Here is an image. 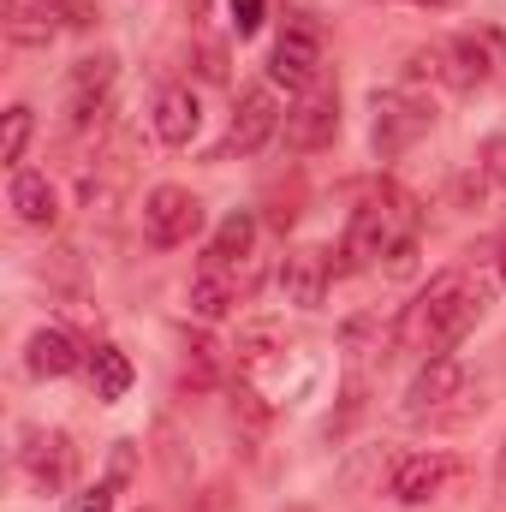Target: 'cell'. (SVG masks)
<instances>
[{"mask_svg": "<svg viewBox=\"0 0 506 512\" xmlns=\"http://www.w3.org/2000/svg\"><path fill=\"white\" fill-rule=\"evenodd\" d=\"M489 298H495V280H483V274H471V268H441V274L405 304V316H399V328H393L399 352L447 358V352L483 322Z\"/></svg>", "mask_w": 506, "mask_h": 512, "instance_id": "6da1fadb", "label": "cell"}, {"mask_svg": "<svg viewBox=\"0 0 506 512\" xmlns=\"http://www.w3.org/2000/svg\"><path fill=\"white\" fill-rule=\"evenodd\" d=\"M417 233H423V209H417V197L405 191V185H376V191H364L358 197V209H352V221H346V268H376L381 256L393 262V268H405L411 256H417Z\"/></svg>", "mask_w": 506, "mask_h": 512, "instance_id": "7a4b0ae2", "label": "cell"}, {"mask_svg": "<svg viewBox=\"0 0 506 512\" xmlns=\"http://www.w3.org/2000/svg\"><path fill=\"white\" fill-rule=\"evenodd\" d=\"M483 382L447 352V358H423V370L405 387V423H429V429H453L465 417H483Z\"/></svg>", "mask_w": 506, "mask_h": 512, "instance_id": "3957f363", "label": "cell"}, {"mask_svg": "<svg viewBox=\"0 0 506 512\" xmlns=\"http://www.w3.org/2000/svg\"><path fill=\"white\" fill-rule=\"evenodd\" d=\"M429 126H435V102H429V96H417V90H405V84L370 96V143H376L381 161L405 155Z\"/></svg>", "mask_w": 506, "mask_h": 512, "instance_id": "277c9868", "label": "cell"}, {"mask_svg": "<svg viewBox=\"0 0 506 512\" xmlns=\"http://www.w3.org/2000/svg\"><path fill=\"white\" fill-rule=\"evenodd\" d=\"M459 477H465V459H459V453L417 447V453H399V459L387 465V501H399V507H429V501H441Z\"/></svg>", "mask_w": 506, "mask_h": 512, "instance_id": "5b68a950", "label": "cell"}, {"mask_svg": "<svg viewBox=\"0 0 506 512\" xmlns=\"http://www.w3.org/2000/svg\"><path fill=\"white\" fill-rule=\"evenodd\" d=\"M268 84H280L292 96L322 84V30H316V18H304V12L286 18V30L274 36V54H268Z\"/></svg>", "mask_w": 506, "mask_h": 512, "instance_id": "8992f818", "label": "cell"}, {"mask_svg": "<svg viewBox=\"0 0 506 512\" xmlns=\"http://www.w3.org/2000/svg\"><path fill=\"white\" fill-rule=\"evenodd\" d=\"M18 471H24V483L42 489V495L72 489V477H78V447H72V435H66V429L24 423V429H18Z\"/></svg>", "mask_w": 506, "mask_h": 512, "instance_id": "52a82bcc", "label": "cell"}, {"mask_svg": "<svg viewBox=\"0 0 506 512\" xmlns=\"http://www.w3.org/2000/svg\"><path fill=\"white\" fill-rule=\"evenodd\" d=\"M203 233V203L185 191V185H155L143 197V239L155 251H179Z\"/></svg>", "mask_w": 506, "mask_h": 512, "instance_id": "ba28073f", "label": "cell"}, {"mask_svg": "<svg viewBox=\"0 0 506 512\" xmlns=\"http://www.w3.org/2000/svg\"><path fill=\"white\" fill-rule=\"evenodd\" d=\"M114 78H120V60L114 54H84L66 78V126L72 131H90L108 120L114 108Z\"/></svg>", "mask_w": 506, "mask_h": 512, "instance_id": "9c48e42d", "label": "cell"}, {"mask_svg": "<svg viewBox=\"0 0 506 512\" xmlns=\"http://www.w3.org/2000/svg\"><path fill=\"white\" fill-rule=\"evenodd\" d=\"M280 126H286V108H280L274 84H251V90H239V102H233L221 155H256V149H268V143L280 137Z\"/></svg>", "mask_w": 506, "mask_h": 512, "instance_id": "30bf717a", "label": "cell"}, {"mask_svg": "<svg viewBox=\"0 0 506 512\" xmlns=\"http://www.w3.org/2000/svg\"><path fill=\"white\" fill-rule=\"evenodd\" d=\"M280 137H286V149H298V155H310V149H322V143H334L340 137V96L334 90H304L292 108H286V126H280Z\"/></svg>", "mask_w": 506, "mask_h": 512, "instance_id": "8fae6325", "label": "cell"}, {"mask_svg": "<svg viewBox=\"0 0 506 512\" xmlns=\"http://www.w3.org/2000/svg\"><path fill=\"white\" fill-rule=\"evenodd\" d=\"M328 286H334L328 251H316V245L286 251V262H280V298H286L292 310H322V304H328Z\"/></svg>", "mask_w": 506, "mask_h": 512, "instance_id": "7c38bea8", "label": "cell"}, {"mask_svg": "<svg viewBox=\"0 0 506 512\" xmlns=\"http://www.w3.org/2000/svg\"><path fill=\"white\" fill-rule=\"evenodd\" d=\"M495 66H501V36H495V30H459V36L447 42V84H453V90L489 84Z\"/></svg>", "mask_w": 506, "mask_h": 512, "instance_id": "4fadbf2b", "label": "cell"}, {"mask_svg": "<svg viewBox=\"0 0 506 512\" xmlns=\"http://www.w3.org/2000/svg\"><path fill=\"white\" fill-rule=\"evenodd\" d=\"M149 131H155V143L185 149V143L203 131V102H197V90H191V84H167V90L155 96V108H149Z\"/></svg>", "mask_w": 506, "mask_h": 512, "instance_id": "5bb4252c", "label": "cell"}, {"mask_svg": "<svg viewBox=\"0 0 506 512\" xmlns=\"http://www.w3.org/2000/svg\"><path fill=\"white\" fill-rule=\"evenodd\" d=\"M0 24H6V42H18V48H48L66 30L60 0H6L0 6Z\"/></svg>", "mask_w": 506, "mask_h": 512, "instance_id": "9a60e30c", "label": "cell"}, {"mask_svg": "<svg viewBox=\"0 0 506 512\" xmlns=\"http://www.w3.org/2000/svg\"><path fill=\"white\" fill-rule=\"evenodd\" d=\"M6 203H12V215L24 221V227H54L60 221V191L48 185V173H36V167H12V185H6Z\"/></svg>", "mask_w": 506, "mask_h": 512, "instance_id": "2e32d148", "label": "cell"}, {"mask_svg": "<svg viewBox=\"0 0 506 512\" xmlns=\"http://www.w3.org/2000/svg\"><path fill=\"white\" fill-rule=\"evenodd\" d=\"M84 358H90V352H78V340H72L66 328H36V334L24 340V370H30L36 382H60V376H72Z\"/></svg>", "mask_w": 506, "mask_h": 512, "instance_id": "e0dca14e", "label": "cell"}, {"mask_svg": "<svg viewBox=\"0 0 506 512\" xmlns=\"http://www.w3.org/2000/svg\"><path fill=\"white\" fill-rule=\"evenodd\" d=\"M256 245V221L245 209H233L221 227H215V239H209V251H203V268H221V274H233Z\"/></svg>", "mask_w": 506, "mask_h": 512, "instance_id": "ac0fdd59", "label": "cell"}, {"mask_svg": "<svg viewBox=\"0 0 506 512\" xmlns=\"http://www.w3.org/2000/svg\"><path fill=\"white\" fill-rule=\"evenodd\" d=\"M84 376H90V393H96V399H108V405H114V399H126V393H131V358L120 352V346H108V340H102V346H90Z\"/></svg>", "mask_w": 506, "mask_h": 512, "instance_id": "d6986e66", "label": "cell"}, {"mask_svg": "<svg viewBox=\"0 0 506 512\" xmlns=\"http://www.w3.org/2000/svg\"><path fill=\"white\" fill-rule=\"evenodd\" d=\"M185 304H191V316H197V322H221V316L239 304V286H233V274H221V268H203V274L191 280Z\"/></svg>", "mask_w": 506, "mask_h": 512, "instance_id": "ffe728a7", "label": "cell"}, {"mask_svg": "<svg viewBox=\"0 0 506 512\" xmlns=\"http://www.w3.org/2000/svg\"><path fill=\"white\" fill-rule=\"evenodd\" d=\"M399 84H405V90H423V84H447V42L411 48V54H405V66H399Z\"/></svg>", "mask_w": 506, "mask_h": 512, "instance_id": "44dd1931", "label": "cell"}, {"mask_svg": "<svg viewBox=\"0 0 506 512\" xmlns=\"http://www.w3.org/2000/svg\"><path fill=\"white\" fill-rule=\"evenodd\" d=\"M30 131H36V114H30L24 102H18V108H6V131H0V161H6V167H24Z\"/></svg>", "mask_w": 506, "mask_h": 512, "instance_id": "7402d4cb", "label": "cell"}, {"mask_svg": "<svg viewBox=\"0 0 506 512\" xmlns=\"http://www.w3.org/2000/svg\"><path fill=\"white\" fill-rule=\"evenodd\" d=\"M221 382V346H209V340H197L191 352H185V387L191 393H203V387Z\"/></svg>", "mask_w": 506, "mask_h": 512, "instance_id": "603a6c76", "label": "cell"}, {"mask_svg": "<svg viewBox=\"0 0 506 512\" xmlns=\"http://www.w3.org/2000/svg\"><path fill=\"white\" fill-rule=\"evenodd\" d=\"M477 173H483L489 185H501V191H506V131L483 137V149H477Z\"/></svg>", "mask_w": 506, "mask_h": 512, "instance_id": "cb8c5ba5", "label": "cell"}, {"mask_svg": "<svg viewBox=\"0 0 506 512\" xmlns=\"http://www.w3.org/2000/svg\"><path fill=\"white\" fill-rule=\"evenodd\" d=\"M114 495H120V483H96V489L66 495V507L60 512H114Z\"/></svg>", "mask_w": 506, "mask_h": 512, "instance_id": "d4e9b609", "label": "cell"}, {"mask_svg": "<svg viewBox=\"0 0 506 512\" xmlns=\"http://www.w3.org/2000/svg\"><path fill=\"white\" fill-rule=\"evenodd\" d=\"M227 12H233V30L239 36H256L268 24V0H227Z\"/></svg>", "mask_w": 506, "mask_h": 512, "instance_id": "484cf974", "label": "cell"}, {"mask_svg": "<svg viewBox=\"0 0 506 512\" xmlns=\"http://www.w3.org/2000/svg\"><path fill=\"white\" fill-rule=\"evenodd\" d=\"M60 18H66L72 30H84V24H90V0H60Z\"/></svg>", "mask_w": 506, "mask_h": 512, "instance_id": "4316f807", "label": "cell"}, {"mask_svg": "<svg viewBox=\"0 0 506 512\" xmlns=\"http://www.w3.org/2000/svg\"><path fill=\"white\" fill-rule=\"evenodd\" d=\"M495 507L506 512V441H501V453H495Z\"/></svg>", "mask_w": 506, "mask_h": 512, "instance_id": "83f0119b", "label": "cell"}, {"mask_svg": "<svg viewBox=\"0 0 506 512\" xmlns=\"http://www.w3.org/2000/svg\"><path fill=\"white\" fill-rule=\"evenodd\" d=\"M495 280L506 286V239H501V262H495Z\"/></svg>", "mask_w": 506, "mask_h": 512, "instance_id": "f1b7e54d", "label": "cell"}, {"mask_svg": "<svg viewBox=\"0 0 506 512\" xmlns=\"http://www.w3.org/2000/svg\"><path fill=\"white\" fill-rule=\"evenodd\" d=\"M417 6H435V12H441V6H453V0H417Z\"/></svg>", "mask_w": 506, "mask_h": 512, "instance_id": "f546056e", "label": "cell"}]
</instances>
